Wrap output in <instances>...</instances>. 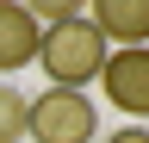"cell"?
<instances>
[{"mask_svg":"<svg viewBox=\"0 0 149 143\" xmlns=\"http://www.w3.org/2000/svg\"><path fill=\"white\" fill-rule=\"evenodd\" d=\"M106 143H149V124H118Z\"/></svg>","mask_w":149,"mask_h":143,"instance_id":"cell-7","label":"cell"},{"mask_svg":"<svg viewBox=\"0 0 149 143\" xmlns=\"http://www.w3.org/2000/svg\"><path fill=\"white\" fill-rule=\"evenodd\" d=\"M25 137H37V143H93L100 137V106L87 93H68V87H44L31 100Z\"/></svg>","mask_w":149,"mask_h":143,"instance_id":"cell-2","label":"cell"},{"mask_svg":"<svg viewBox=\"0 0 149 143\" xmlns=\"http://www.w3.org/2000/svg\"><path fill=\"white\" fill-rule=\"evenodd\" d=\"M37 68H44L50 87H68V93H87V81H100L106 68V38L93 31V19H62L37 38Z\"/></svg>","mask_w":149,"mask_h":143,"instance_id":"cell-1","label":"cell"},{"mask_svg":"<svg viewBox=\"0 0 149 143\" xmlns=\"http://www.w3.org/2000/svg\"><path fill=\"white\" fill-rule=\"evenodd\" d=\"M37 38H44V25L31 19V6H19V0H0V81H6L13 68L37 62Z\"/></svg>","mask_w":149,"mask_h":143,"instance_id":"cell-5","label":"cell"},{"mask_svg":"<svg viewBox=\"0 0 149 143\" xmlns=\"http://www.w3.org/2000/svg\"><path fill=\"white\" fill-rule=\"evenodd\" d=\"M100 81H106V100L118 106V112L149 118V44H137V50H106Z\"/></svg>","mask_w":149,"mask_h":143,"instance_id":"cell-3","label":"cell"},{"mask_svg":"<svg viewBox=\"0 0 149 143\" xmlns=\"http://www.w3.org/2000/svg\"><path fill=\"white\" fill-rule=\"evenodd\" d=\"M25 124H31V100L19 93L13 81H0V143H19Z\"/></svg>","mask_w":149,"mask_h":143,"instance_id":"cell-6","label":"cell"},{"mask_svg":"<svg viewBox=\"0 0 149 143\" xmlns=\"http://www.w3.org/2000/svg\"><path fill=\"white\" fill-rule=\"evenodd\" d=\"M87 19H93V31H100L106 44H118V50L149 44V0H93Z\"/></svg>","mask_w":149,"mask_h":143,"instance_id":"cell-4","label":"cell"}]
</instances>
